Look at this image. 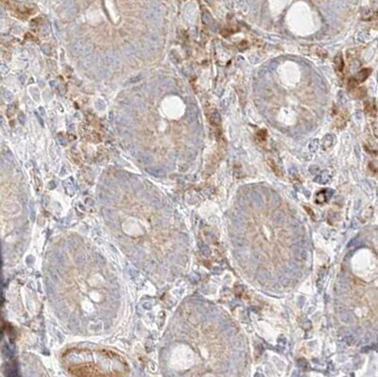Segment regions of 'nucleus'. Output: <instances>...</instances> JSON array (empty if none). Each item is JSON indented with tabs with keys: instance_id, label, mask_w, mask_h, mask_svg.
Masks as SVG:
<instances>
[{
	"instance_id": "1",
	"label": "nucleus",
	"mask_w": 378,
	"mask_h": 377,
	"mask_svg": "<svg viewBox=\"0 0 378 377\" xmlns=\"http://www.w3.org/2000/svg\"><path fill=\"white\" fill-rule=\"evenodd\" d=\"M99 63L100 68H104L110 72L119 70L122 65V62L119 55L113 50H109L103 54L99 60Z\"/></svg>"
},
{
	"instance_id": "2",
	"label": "nucleus",
	"mask_w": 378,
	"mask_h": 377,
	"mask_svg": "<svg viewBox=\"0 0 378 377\" xmlns=\"http://www.w3.org/2000/svg\"><path fill=\"white\" fill-rule=\"evenodd\" d=\"M162 42V38L159 34L150 33L142 41L141 46L143 51L147 55H153L160 49Z\"/></svg>"
},
{
	"instance_id": "3",
	"label": "nucleus",
	"mask_w": 378,
	"mask_h": 377,
	"mask_svg": "<svg viewBox=\"0 0 378 377\" xmlns=\"http://www.w3.org/2000/svg\"><path fill=\"white\" fill-rule=\"evenodd\" d=\"M71 52L77 56H87L89 55L93 49L94 45L90 40L87 39H79L74 42L70 46Z\"/></svg>"
},
{
	"instance_id": "4",
	"label": "nucleus",
	"mask_w": 378,
	"mask_h": 377,
	"mask_svg": "<svg viewBox=\"0 0 378 377\" xmlns=\"http://www.w3.org/2000/svg\"><path fill=\"white\" fill-rule=\"evenodd\" d=\"M123 52H124L125 57L131 62H135L136 60L139 59V57H140L138 48L136 47L135 45L132 44V43H128V44L124 46Z\"/></svg>"
},
{
	"instance_id": "5",
	"label": "nucleus",
	"mask_w": 378,
	"mask_h": 377,
	"mask_svg": "<svg viewBox=\"0 0 378 377\" xmlns=\"http://www.w3.org/2000/svg\"><path fill=\"white\" fill-rule=\"evenodd\" d=\"M334 67L338 74H341L343 72V69H344V62H343V57L340 53H338L334 59Z\"/></svg>"
},
{
	"instance_id": "6",
	"label": "nucleus",
	"mask_w": 378,
	"mask_h": 377,
	"mask_svg": "<svg viewBox=\"0 0 378 377\" xmlns=\"http://www.w3.org/2000/svg\"><path fill=\"white\" fill-rule=\"evenodd\" d=\"M371 74V69H368V68H365V69H362L361 71H359L356 77V80L357 81H364Z\"/></svg>"
},
{
	"instance_id": "7",
	"label": "nucleus",
	"mask_w": 378,
	"mask_h": 377,
	"mask_svg": "<svg viewBox=\"0 0 378 377\" xmlns=\"http://www.w3.org/2000/svg\"><path fill=\"white\" fill-rule=\"evenodd\" d=\"M347 116H345V115L344 114H340V115L337 118V121H336V125H337V127H338V128H342V127H344V125L346 124V122H347Z\"/></svg>"
},
{
	"instance_id": "8",
	"label": "nucleus",
	"mask_w": 378,
	"mask_h": 377,
	"mask_svg": "<svg viewBox=\"0 0 378 377\" xmlns=\"http://www.w3.org/2000/svg\"><path fill=\"white\" fill-rule=\"evenodd\" d=\"M268 165H269V166L272 169V171H273V172L275 173L277 176H281V175H282L280 168L277 166V165H276L275 163H274L273 161H268Z\"/></svg>"
},
{
	"instance_id": "9",
	"label": "nucleus",
	"mask_w": 378,
	"mask_h": 377,
	"mask_svg": "<svg viewBox=\"0 0 378 377\" xmlns=\"http://www.w3.org/2000/svg\"><path fill=\"white\" fill-rule=\"evenodd\" d=\"M2 97H3L4 100L7 101V102H11L13 99L12 93L10 92V91H8V90H5V89L2 90Z\"/></svg>"
},
{
	"instance_id": "10",
	"label": "nucleus",
	"mask_w": 378,
	"mask_h": 377,
	"mask_svg": "<svg viewBox=\"0 0 378 377\" xmlns=\"http://www.w3.org/2000/svg\"><path fill=\"white\" fill-rule=\"evenodd\" d=\"M138 160L140 163H145V164H148V163H150V161H152V158L148 155V154H144V153H140L138 155Z\"/></svg>"
},
{
	"instance_id": "11",
	"label": "nucleus",
	"mask_w": 378,
	"mask_h": 377,
	"mask_svg": "<svg viewBox=\"0 0 378 377\" xmlns=\"http://www.w3.org/2000/svg\"><path fill=\"white\" fill-rule=\"evenodd\" d=\"M94 107H96V109H98V111H104L105 108H106V105L102 100H98L96 102V104H94Z\"/></svg>"
},
{
	"instance_id": "12",
	"label": "nucleus",
	"mask_w": 378,
	"mask_h": 377,
	"mask_svg": "<svg viewBox=\"0 0 378 377\" xmlns=\"http://www.w3.org/2000/svg\"><path fill=\"white\" fill-rule=\"evenodd\" d=\"M257 136L259 137V140H260L261 142L265 141L266 137H267V131H265V130H261L260 132H258V133H257Z\"/></svg>"
},
{
	"instance_id": "13",
	"label": "nucleus",
	"mask_w": 378,
	"mask_h": 377,
	"mask_svg": "<svg viewBox=\"0 0 378 377\" xmlns=\"http://www.w3.org/2000/svg\"><path fill=\"white\" fill-rule=\"evenodd\" d=\"M8 71H9L8 68L4 64H2L1 65V72H2V74H6V73H8Z\"/></svg>"
}]
</instances>
